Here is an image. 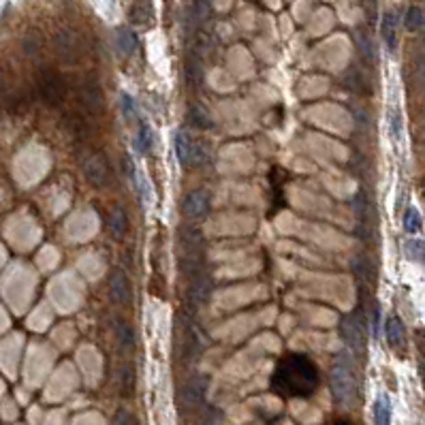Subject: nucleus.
Segmentation results:
<instances>
[{"label":"nucleus","instance_id":"f257e3e1","mask_svg":"<svg viewBox=\"0 0 425 425\" xmlns=\"http://www.w3.org/2000/svg\"><path fill=\"white\" fill-rule=\"evenodd\" d=\"M330 384H332L334 400L340 406H351L357 393V382H355V374L349 363L342 359L334 363V368L330 372Z\"/></svg>","mask_w":425,"mask_h":425},{"label":"nucleus","instance_id":"f03ea898","mask_svg":"<svg viewBox=\"0 0 425 425\" xmlns=\"http://www.w3.org/2000/svg\"><path fill=\"white\" fill-rule=\"evenodd\" d=\"M36 88H38V92H41L43 101H45L47 105L60 103L62 96H65V82H62V77L58 75V73H54L51 69H43L41 73H38V77H36Z\"/></svg>","mask_w":425,"mask_h":425},{"label":"nucleus","instance_id":"7ed1b4c3","mask_svg":"<svg viewBox=\"0 0 425 425\" xmlns=\"http://www.w3.org/2000/svg\"><path fill=\"white\" fill-rule=\"evenodd\" d=\"M54 49L65 62H75L80 58V36L73 30H60L54 36Z\"/></svg>","mask_w":425,"mask_h":425},{"label":"nucleus","instance_id":"20e7f679","mask_svg":"<svg viewBox=\"0 0 425 425\" xmlns=\"http://www.w3.org/2000/svg\"><path fill=\"white\" fill-rule=\"evenodd\" d=\"M209 209V197L205 190H190L182 199V214L190 220L203 218Z\"/></svg>","mask_w":425,"mask_h":425},{"label":"nucleus","instance_id":"39448f33","mask_svg":"<svg viewBox=\"0 0 425 425\" xmlns=\"http://www.w3.org/2000/svg\"><path fill=\"white\" fill-rule=\"evenodd\" d=\"M109 293H111V299L120 306H128L130 299H133V288H130V282L126 278V274L122 269H113L111 276H109Z\"/></svg>","mask_w":425,"mask_h":425},{"label":"nucleus","instance_id":"423d86ee","mask_svg":"<svg viewBox=\"0 0 425 425\" xmlns=\"http://www.w3.org/2000/svg\"><path fill=\"white\" fill-rule=\"evenodd\" d=\"M84 176L86 180L96 186V188H101L107 184V178H109V171H107V165L103 161L101 154H92V157H88L84 161Z\"/></svg>","mask_w":425,"mask_h":425},{"label":"nucleus","instance_id":"0eeeda50","mask_svg":"<svg viewBox=\"0 0 425 425\" xmlns=\"http://www.w3.org/2000/svg\"><path fill=\"white\" fill-rule=\"evenodd\" d=\"M205 389H207V380L203 376H190L184 382L180 398H182L184 404H199L205 395Z\"/></svg>","mask_w":425,"mask_h":425},{"label":"nucleus","instance_id":"6e6552de","mask_svg":"<svg viewBox=\"0 0 425 425\" xmlns=\"http://www.w3.org/2000/svg\"><path fill=\"white\" fill-rule=\"evenodd\" d=\"M80 99H82V105L86 109H90L92 113H101L103 111V94L99 90V86H96L94 82H86L80 90Z\"/></svg>","mask_w":425,"mask_h":425},{"label":"nucleus","instance_id":"1a4fd4ad","mask_svg":"<svg viewBox=\"0 0 425 425\" xmlns=\"http://www.w3.org/2000/svg\"><path fill=\"white\" fill-rule=\"evenodd\" d=\"M209 293H211L209 280H207L205 276L197 274L195 280H192V284H190V288H188V301H190V306H201V303H205L207 297H209Z\"/></svg>","mask_w":425,"mask_h":425},{"label":"nucleus","instance_id":"9d476101","mask_svg":"<svg viewBox=\"0 0 425 425\" xmlns=\"http://www.w3.org/2000/svg\"><path fill=\"white\" fill-rule=\"evenodd\" d=\"M342 338L344 342L351 346V349L359 351L361 349V344H363V334H361V327L357 323L355 317H346L342 321Z\"/></svg>","mask_w":425,"mask_h":425},{"label":"nucleus","instance_id":"9b49d317","mask_svg":"<svg viewBox=\"0 0 425 425\" xmlns=\"http://www.w3.org/2000/svg\"><path fill=\"white\" fill-rule=\"evenodd\" d=\"M128 17H130V22L137 24V26H150L152 19H154L152 0H137V3L130 7Z\"/></svg>","mask_w":425,"mask_h":425},{"label":"nucleus","instance_id":"f8f14e48","mask_svg":"<svg viewBox=\"0 0 425 425\" xmlns=\"http://www.w3.org/2000/svg\"><path fill=\"white\" fill-rule=\"evenodd\" d=\"M113 334H115V340H118L122 351L128 353V351L135 349V334H133V327L126 321H115Z\"/></svg>","mask_w":425,"mask_h":425},{"label":"nucleus","instance_id":"ddd939ff","mask_svg":"<svg viewBox=\"0 0 425 425\" xmlns=\"http://www.w3.org/2000/svg\"><path fill=\"white\" fill-rule=\"evenodd\" d=\"M115 47H118L120 56H133L137 51V36H135L128 28H120L115 32Z\"/></svg>","mask_w":425,"mask_h":425},{"label":"nucleus","instance_id":"4468645a","mask_svg":"<svg viewBox=\"0 0 425 425\" xmlns=\"http://www.w3.org/2000/svg\"><path fill=\"white\" fill-rule=\"evenodd\" d=\"M374 425H391V402L387 395H378L374 400Z\"/></svg>","mask_w":425,"mask_h":425},{"label":"nucleus","instance_id":"2eb2a0df","mask_svg":"<svg viewBox=\"0 0 425 425\" xmlns=\"http://www.w3.org/2000/svg\"><path fill=\"white\" fill-rule=\"evenodd\" d=\"M192 148H195V143L190 141L188 133L184 130H178L176 133V157L182 165H188L192 163Z\"/></svg>","mask_w":425,"mask_h":425},{"label":"nucleus","instance_id":"dca6fc26","mask_svg":"<svg viewBox=\"0 0 425 425\" xmlns=\"http://www.w3.org/2000/svg\"><path fill=\"white\" fill-rule=\"evenodd\" d=\"M109 229H111V233L115 238H122L126 233V227H128V218H126V211L120 207V205H115L111 211H109V220H107Z\"/></svg>","mask_w":425,"mask_h":425},{"label":"nucleus","instance_id":"f3484780","mask_svg":"<svg viewBox=\"0 0 425 425\" xmlns=\"http://www.w3.org/2000/svg\"><path fill=\"white\" fill-rule=\"evenodd\" d=\"M395 28H398V15L393 11H389L387 15L382 17V26H380V32H382V38L387 47L393 49L395 45Z\"/></svg>","mask_w":425,"mask_h":425},{"label":"nucleus","instance_id":"a211bd4d","mask_svg":"<svg viewBox=\"0 0 425 425\" xmlns=\"http://www.w3.org/2000/svg\"><path fill=\"white\" fill-rule=\"evenodd\" d=\"M384 334H387V342L395 346V349L404 344V325L400 319H389L387 327H384Z\"/></svg>","mask_w":425,"mask_h":425},{"label":"nucleus","instance_id":"6ab92c4d","mask_svg":"<svg viewBox=\"0 0 425 425\" xmlns=\"http://www.w3.org/2000/svg\"><path fill=\"white\" fill-rule=\"evenodd\" d=\"M404 255L411 261L425 263V240H409L404 242Z\"/></svg>","mask_w":425,"mask_h":425},{"label":"nucleus","instance_id":"aec40b11","mask_svg":"<svg viewBox=\"0 0 425 425\" xmlns=\"http://www.w3.org/2000/svg\"><path fill=\"white\" fill-rule=\"evenodd\" d=\"M387 122H389V133H391V139L395 143L402 141L404 137V120H402V113L400 109H391L389 115H387Z\"/></svg>","mask_w":425,"mask_h":425},{"label":"nucleus","instance_id":"412c9836","mask_svg":"<svg viewBox=\"0 0 425 425\" xmlns=\"http://www.w3.org/2000/svg\"><path fill=\"white\" fill-rule=\"evenodd\" d=\"M188 118L190 122L199 126V128H209L211 126V118H209V113L205 111L203 105H192L190 111H188Z\"/></svg>","mask_w":425,"mask_h":425},{"label":"nucleus","instance_id":"4be33fe9","mask_svg":"<svg viewBox=\"0 0 425 425\" xmlns=\"http://www.w3.org/2000/svg\"><path fill=\"white\" fill-rule=\"evenodd\" d=\"M421 225H423V218L419 214V209L411 205L404 211V229H406L409 233H417V231H421Z\"/></svg>","mask_w":425,"mask_h":425},{"label":"nucleus","instance_id":"5701e85b","mask_svg":"<svg viewBox=\"0 0 425 425\" xmlns=\"http://www.w3.org/2000/svg\"><path fill=\"white\" fill-rule=\"evenodd\" d=\"M425 26V13L419 7H411L406 13V28L409 30H421Z\"/></svg>","mask_w":425,"mask_h":425},{"label":"nucleus","instance_id":"b1692460","mask_svg":"<svg viewBox=\"0 0 425 425\" xmlns=\"http://www.w3.org/2000/svg\"><path fill=\"white\" fill-rule=\"evenodd\" d=\"M152 130H150V126H146V124H141L139 126V135H137V148L141 150V152H150L152 150Z\"/></svg>","mask_w":425,"mask_h":425},{"label":"nucleus","instance_id":"393cba45","mask_svg":"<svg viewBox=\"0 0 425 425\" xmlns=\"http://www.w3.org/2000/svg\"><path fill=\"white\" fill-rule=\"evenodd\" d=\"M24 49H26V54L34 56L38 49H41V36H38L36 32H28L24 36Z\"/></svg>","mask_w":425,"mask_h":425},{"label":"nucleus","instance_id":"a878e982","mask_svg":"<svg viewBox=\"0 0 425 425\" xmlns=\"http://www.w3.org/2000/svg\"><path fill=\"white\" fill-rule=\"evenodd\" d=\"M188 80L192 84H199L201 82V62L197 60H190L188 62Z\"/></svg>","mask_w":425,"mask_h":425},{"label":"nucleus","instance_id":"bb28decb","mask_svg":"<svg viewBox=\"0 0 425 425\" xmlns=\"http://www.w3.org/2000/svg\"><path fill=\"white\" fill-rule=\"evenodd\" d=\"M207 11H209V0H195V17L199 22L207 17Z\"/></svg>","mask_w":425,"mask_h":425},{"label":"nucleus","instance_id":"cd10ccee","mask_svg":"<svg viewBox=\"0 0 425 425\" xmlns=\"http://www.w3.org/2000/svg\"><path fill=\"white\" fill-rule=\"evenodd\" d=\"M113 425H135V423H133L130 413H126V411H118V413H115V417H113Z\"/></svg>","mask_w":425,"mask_h":425},{"label":"nucleus","instance_id":"c85d7f7f","mask_svg":"<svg viewBox=\"0 0 425 425\" xmlns=\"http://www.w3.org/2000/svg\"><path fill=\"white\" fill-rule=\"evenodd\" d=\"M122 103H124V113H126V118H128V120H130V118H133V120L137 118V109H135V103L128 99L126 94L122 96Z\"/></svg>","mask_w":425,"mask_h":425},{"label":"nucleus","instance_id":"c756f323","mask_svg":"<svg viewBox=\"0 0 425 425\" xmlns=\"http://www.w3.org/2000/svg\"><path fill=\"white\" fill-rule=\"evenodd\" d=\"M357 43L361 45V49H363L365 56H372V43L368 41V38H365L363 32H357Z\"/></svg>","mask_w":425,"mask_h":425},{"label":"nucleus","instance_id":"7c9ffc66","mask_svg":"<svg viewBox=\"0 0 425 425\" xmlns=\"http://www.w3.org/2000/svg\"><path fill=\"white\" fill-rule=\"evenodd\" d=\"M201 425H222V421H220L218 415H207V417L201 421Z\"/></svg>","mask_w":425,"mask_h":425},{"label":"nucleus","instance_id":"2f4dec72","mask_svg":"<svg viewBox=\"0 0 425 425\" xmlns=\"http://www.w3.org/2000/svg\"><path fill=\"white\" fill-rule=\"evenodd\" d=\"M365 3H372V0H365Z\"/></svg>","mask_w":425,"mask_h":425}]
</instances>
